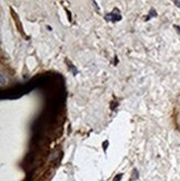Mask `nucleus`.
<instances>
[{
    "mask_svg": "<svg viewBox=\"0 0 180 181\" xmlns=\"http://www.w3.org/2000/svg\"><path fill=\"white\" fill-rule=\"evenodd\" d=\"M121 178H122V175H118L117 177H116V178H115V179H113V181H119L120 179H121Z\"/></svg>",
    "mask_w": 180,
    "mask_h": 181,
    "instance_id": "f257e3e1",
    "label": "nucleus"
},
{
    "mask_svg": "<svg viewBox=\"0 0 180 181\" xmlns=\"http://www.w3.org/2000/svg\"><path fill=\"white\" fill-rule=\"evenodd\" d=\"M52 157H50V160H52V159H55V158H57V152H55L54 155H51Z\"/></svg>",
    "mask_w": 180,
    "mask_h": 181,
    "instance_id": "f03ea898",
    "label": "nucleus"
}]
</instances>
